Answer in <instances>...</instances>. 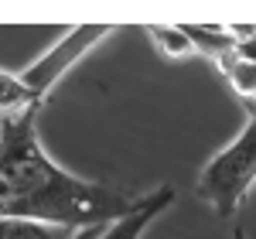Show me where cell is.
<instances>
[{"label":"cell","instance_id":"6da1fadb","mask_svg":"<svg viewBox=\"0 0 256 239\" xmlns=\"http://www.w3.org/2000/svg\"><path fill=\"white\" fill-rule=\"evenodd\" d=\"M38 113L0 120V219H31L58 229L113 226L140 198L86 181L44 154L34 126Z\"/></svg>","mask_w":256,"mask_h":239},{"label":"cell","instance_id":"7a4b0ae2","mask_svg":"<svg viewBox=\"0 0 256 239\" xmlns=\"http://www.w3.org/2000/svg\"><path fill=\"white\" fill-rule=\"evenodd\" d=\"M256 184V113L236 134V140L218 150L216 158L202 168L195 181V195L212 205L218 219H232L239 202Z\"/></svg>","mask_w":256,"mask_h":239},{"label":"cell","instance_id":"3957f363","mask_svg":"<svg viewBox=\"0 0 256 239\" xmlns=\"http://www.w3.org/2000/svg\"><path fill=\"white\" fill-rule=\"evenodd\" d=\"M113 34V28H102V24H89V28H76V31H68L58 44H52L44 55H41L34 65H28L24 72H20V82L44 102V96L55 89V82L82 58V55H89L92 48H96L99 41H106Z\"/></svg>","mask_w":256,"mask_h":239},{"label":"cell","instance_id":"277c9868","mask_svg":"<svg viewBox=\"0 0 256 239\" xmlns=\"http://www.w3.org/2000/svg\"><path fill=\"white\" fill-rule=\"evenodd\" d=\"M168 205H174V188H171V184H160V188H154L150 195H144V198L137 202V208H134L130 216H123L120 222L106 226L96 239H140L150 229V222L158 219Z\"/></svg>","mask_w":256,"mask_h":239},{"label":"cell","instance_id":"5b68a950","mask_svg":"<svg viewBox=\"0 0 256 239\" xmlns=\"http://www.w3.org/2000/svg\"><path fill=\"white\" fill-rule=\"evenodd\" d=\"M216 65H218V72L226 76L229 89L242 100V106L256 110V58H250V55H242L239 48H232V52L222 55Z\"/></svg>","mask_w":256,"mask_h":239},{"label":"cell","instance_id":"8992f818","mask_svg":"<svg viewBox=\"0 0 256 239\" xmlns=\"http://www.w3.org/2000/svg\"><path fill=\"white\" fill-rule=\"evenodd\" d=\"M41 100L20 82V76L0 72V120L20 116V113H38Z\"/></svg>","mask_w":256,"mask_h":239},{"label":"cell","instance_id":"52a82bcc","mask_svg":"<svg viewBox=\"0 0 256 239\" xmlns=\"http://www.w3.org/2000/svg\"><path fill=\"white\" fill-rule=\"evenodd\" d=\"M147 38L154 44V52L164 55V58H188V55H195V41H192V34L184 28H158V24H150Z\"/></svg>","mask_w":256,"mask_h":239},{"label":"cell","instance_id":"ba28073f","mask_svg":"<svg viewBox=\"0 0 256 239\" xmlns=\"http://www.w3.org/2000/svg\"><path fill=\"white\" fill-rule=\"evenodd\" d=\"M72 229L44 226L31 219H0V239H72Z\"/></svg>","mask_w":256,"mask_h":239},{"label":"cell","instance_id":"9c48e42d","mask_svg":"<svg viewBox=\"0 0 256 239\" xmlns=\"http://www.w3.org/2000/svg\"><path fill=\"white\" fill-rule=\"evenodd\" d=\"M232 239H246V236H242V229H239V226L232 229Z\"/></svg>","mask_w":256,"mask_h":239}]
</instances>
